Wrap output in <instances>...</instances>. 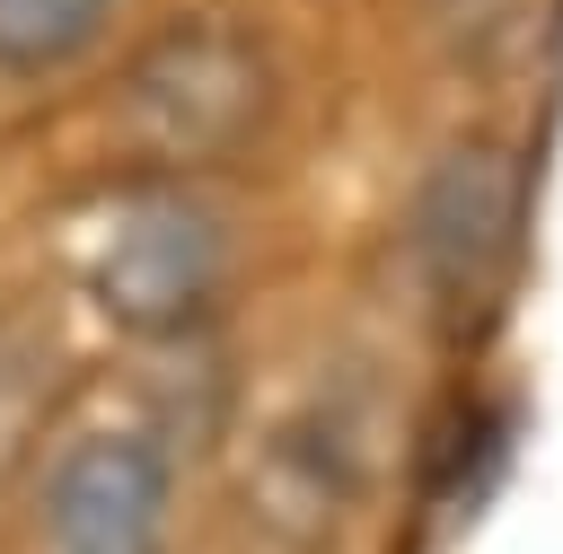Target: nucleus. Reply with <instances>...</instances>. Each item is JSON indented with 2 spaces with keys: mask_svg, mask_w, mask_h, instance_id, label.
<instances>
[{
  "mask_svg": "<svg viewBox=\"0 0 563 554\" xmlns=\"http://www.w3.org/2000/svg\"><path fill=\"white\" fill-rule=\"evenodd\" d=\"M123 0H0V79H53L106 44Z\"/></svg>",
  "mask_w": 563,
  "mask_h": 554,
  "instance_id": "nucleus-7",
  "label": "nucleus"
},
{
  "mask_svg": "<svg viewBox=\"0 0 563 554\" xmlns=\"http://www.w3.org/2000/svg\"><path fill=\"white\" fill-rule=\"evenodd\" d=\"M44 554H167L176 528V448L141 422H79L35 466Z\"/></svg>",
  "mask_w": 563,
  "mask_h": 554,
  "instance_id": "nucleus-4",
  "label": "nucleus"
},
{
  "mask_svg": "<svg viewBox=\"0 0 563 554\" xmlns=\"http://www.w3.org/2000/svg\"><path fill=\"white\" fill-rule=\"evenodd\" d=\"M62 387L70 361L53 317L35 299H0V519L35 492V466L62 440Z\"/></svg>",
  "mask_w": 563,
  "mask_h": 554,
  "instance_id": "nucleus-6",
  "label": "nucleus"
},
{
  "mask_svg": "<svg viewBox=\"0 0 563 554\" xmlns=\"http://www.w3.org/2000/svg\"><path fill=\"white\" fill-rule=\"evenodd\" d=\"M510 229H519V158L501 132H457L449 149H431V167L413 176L405 202V264L431 317L466 325L493 308L501 264H510Z\"/></svg>",
  "mask_w": 563,
  "mask_h": 554,
  "instance_id": "nucleus-3",
  "label": "nucleus"
},
{
  "mask_svg": "<svg viewBox=\"0 0 563 554\" xmlns=\"http://www.w3.org/2000/svg\"><path fill=\"white\" fill-rule=\"evenodd\" d=\"M70 264H79L88 308L114 334L176 343V334H202L220 290H229V229H220L211 202H194L185 185L150 176V185L79 202Z\"/></svg>",
  "mask_w": 563,
  "mask_h": 554,
  "instance_id": "nucleus-2",
  "label": "nucleus"
},
{
  "mask_svg": "<svg viewBox=\"0 0 563 554\" xmlns=\"http://www.w3.org/2000/svg\"><path fill=\"white\" fill-rule=\"evenodd\" d=\"M273 44L238 9H176L167 26L141 35V53L114 79V132L158 167L194 176L264 141L273 123Z\"/></svg>",
  "mask_w": 563,
  "mask_h": 554,
  "instance_id": "nucleus-1",
  "label": "nucleus"
},
{
  "mask_svg": "<svg viewBox=\"0 0 563 554\" xmlns=\"http://www.w3.org/2000/svg\"><path fill=\"white\" fill-rule=\"evenodd\" d=\"M369 475H378V448H369V405L361 396H308L290 405L255 466H246V501L264 519L273 545H325L361 501H369Z\"/></svg>",
  "mask_w": 563,
  "mask_h": 554,
  "instance_id": "nucleus-5",
  "label": "nucleus"
},
{
  "mask_svg": "<svg viewBox=\"0 0 563 554\" xmlns=\"http://www.w3.org/2000/svg\"><path fill=\"white\" fill-rule=\"evenodd\" d=\"M431 26L466 70H510V53L537 26V0H431Z\"/></svg>",
  "mask_w": 563,
  "mask_h": 554,
  "instance_id": "nucleus-8",
  "label": "nucleus"
}]
</instances>
